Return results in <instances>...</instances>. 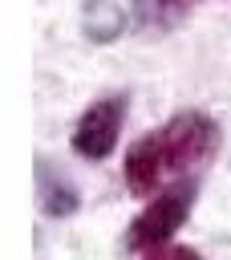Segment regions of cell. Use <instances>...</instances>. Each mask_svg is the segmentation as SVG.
Instances as JSON below:
<instances>
[{
	"label": "cell",
	"instance_id": "6da1fadb",
	"mask_svg": "<svg viewBox=\"0 0 231 260\" xmlns=\"http://www.w3.org/2000/svg\"><path fill=\"white\" fill-rule=\"evenodd\" d=\"M219 122L203 110H178L150 134H142L122 162L130 195H158L190 175H199L219 154Z\"/></svg>",
	"mask_w": 231,
	"mask_h": 260
},
{
	"label": "cell",
	"instance_id": "7a4b0ae2",
	"mask_svg": "<svg viewBox=\"0 0 231 260\" xmlns=\"http://www.w3.org/2000/svg\"><path fill=\"white\" fill-rule=\"evenodd\" d=\"M195 191H199V175L158 191L126 228V252H150L174 240V232L186 223L190 207H195Z\"/></svg>",
	"mask_w": 231,
	"mask_h": 260
},
{
	"label": "cell",
	"instance_id": "3957f363",
	"mask_svg": "<svg viewBox=\"0 0 231 260\" xmlns=\"http://www.w3.org/2000/svg\"><path fill=\"white\" fill-rule=\"evenodd\" d=\"M122 122H126V93H109V98L93 102V106L77 118L69 146H73L81 158L101 162V158H109V150L118 146Z\"/></svg>",
	"mask_w": 231,
	"mask_h": 260
},
{
	"label": "cell",
	"instance_id": "277c9868",
	"mask_svg": "<svg viewBox=\"0 0 231 260\" xmlns=\"http://www.w3.org/2000/svg\"><path fill=\"white\" fill-rule=\"evenodd\" d=\"M81 28L93 45H105V41H118L126 32V12L113 4V0H85L81 4Z\"/></svg>",
	"mask_w": 231,
	"mask_h": 260
},
{
	"label": "cell",
	"instance_id": "5b68a950",
	"mask_svg": "<svg viewBox=\"0 0 231 260\" xmlns=\"http://www.w3.org/2000/svg\"><path fill=\"white\" fill-rule=\"evenodd\" d=\"M36 179H41V207H45V215L65 219V215H73V211H77V203H81L77 187H73L69 179H61L49 162H41V167H36Z\"/></svg>",
	"mask_w": 231,
	"mask_h": 260
},
{
	"label": "cell",
	"instance_id": "8992f818",
	"mask_svg": "<svg viewBox=\"0 0 231 260\" xmlns=\"http://www.w3.org/2000/svg\"><path fill=\"white\" fill-rule=\"evenodd\" d=\"M195 4H203V0H134V24L146 28V32H166Z\"/></svg>",
	"mask_w": 231,
	"mask_h": 260
},
{
	"label": "cell",
	"instance_id": "52a82bcc",
	"mask_svg": "<svg viewBox=\"0 0 231 260\" xmlns=\"http://www.w3.org/2000/svg\"><path fill=\"white\" fill-rule=\"evenodd\" d=\"M142 260H203L190 244H162V248H150L142 252Z\"/></svg>",
	"mask_w": 231,
	"mask_h": 260
}]
</instances>
